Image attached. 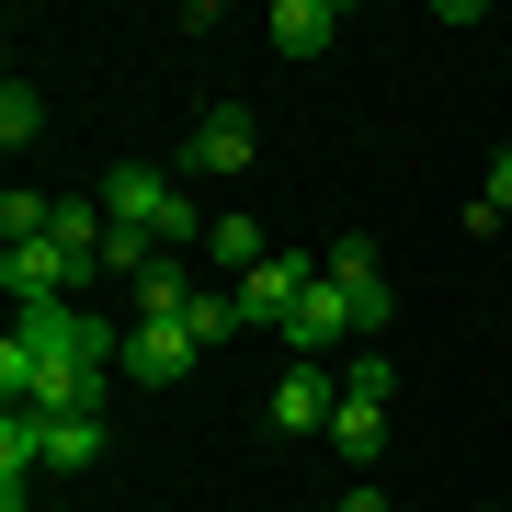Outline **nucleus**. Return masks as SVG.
<instances>
[{
	"instance_id": "2eb2a0df",
	"label": "nucleus",
	"mask_w": 512,
	"mask_h": 512,
	"mask_svg": "<svg viewBox=\"0 0 512 512\" xmlns=\"http://www.w3.org/2000/svg\"><path fill=\"white\" fill-rule=\"evenodd\" d=\"M501 217H512V160H490V183H478V217H467V228H501Z\"/></svg>"
},
{
	"instance_id": "f257e3e1",
	"label": "nucleus",
	"mask_w": 512,
	"mask_h": 512,
	"mask_svg": "<svg viewBox=\"0 0 512 512\" xmlns=\"http://www.w3.org/2000/svg\"><path fill=\"white\" fill-rule=\"evenodd\" d=\"M103 217H114V228H137L148 251H183V239L217 228V217L194 205L183 171H148V160H114V171H103Z\"/></svg>"
},
{
	"instance_id": "ddd939ff",
	"label": "nucleus",
	"mask_w": 512,
	"mask_h": 512,
	"mask_svg": "<svg viewBox=\"0 0 512 512\" xmlns=\"http://www.w3.org/2000/svg\"><path fill=\"white\" fill-rule=\"evenodd\" d=\"M205 251H217L228 274H251V262L274 251V239H262V217H217V228H205Z\"/></svg>"
},
{
	"instance_id": "20e7f679",
	"label": "nucleus",
	"mask_w": 512,
	"mask_h": 512,
	"mask_svg": "<svg viewBox=\"0 0 512 512\" xmlns=\"http://www.w3.org/2000/svg\"><path fill=\"white\" fill-rule=\"evenodd\" d=\"M308 285H319V262H308V251H262V262H251V274H239L228 296H239V319L285 330V319H296V296H308Z\"/></svg>"
},
{
	"instance_id": "39448f33",
	"label": "nucleus",
	"mask_w": 512,
	"mask_h": 512,
	"mask_svg": "<svg viewBox=\"0 0 512 512\" xmlns=\"http://www.w3.org/2000/svg\"><path fill=\"white\" fill-rule=\"evenodd\" d=\"M330 410H342V376H330V365H285V376H274V399H262V421H274L285 444L330 433Z\"/></svg>"
},
{
	"instance_id": "4468645a",
	"label": "nucleus",
	"mask_w": 512,
	"mask_h": 512,
	"mask_svg": "<svg viewBox=\"0 0 512 512\" xmlns=\"http://www.w3.org/2000/svg\"><path fill=\"white\" fill-rule=\"evenodd\" d=\"M183 330H194V342H205V353H217V342H228V330H251V319H239V296H217V285H205Z\"/></svg>"
},
{
	"instance_id": "dca6fc26",
	"label": "nucleus",
	"mask_w": 512,
	"mask_h": 512,
	"mask_svg": "<svg viewBox=\"0 0 512 512\" xmlns=\"http://www.w3.org/2000/svg\"><path fill=\"white\" fill-rule=\"evenodd\" d=\"M330 512H387V490H365V478H353V490H342V501H330Z\"/></svg>"
},
{
	"instance_id": "6e6552de",
	"label": "nucleus",
	"mask_w": 512,
	"mask_h": 512,
	"mask_svg": "<svg viewBox=\"0 0 512 512\" xmlns=\"http://www.w3.org/2000/svg\"><path fill=\"white\" fill-rule=\"evenodd\" d=\"M194 353H205L194 330H171V319H126V376H137V387H183Z\"/></svg>"
},
{
	"instance_id": "f3484780",
	"label": "nucleus",
	"mask_w": 512,
	"mask_h": 512,
	"mask_svg": "<svg viewBox=\"0 0 512 512\" xmlns=\"http://www.w3.org/2000/svg\"><path fill=\"white\" fill-rule=\"evenodd\" d=\"M501 160H512V137H501Z\"/></svg>"
},
{
	"instance_id": "423d86ee",
	"label": "nucleus",
	"mask_w": 512,
	"mask_h": 512,
	"mask_svg": "<svg viewBox=\"0 0 512 512\" xmlns=\"http://www.w3.org/2000/svg\"><path fill=\"white\" fill-rule=\"evenodd\" d=\"M251 160H262V137H251V114H239V103H217V114L183 137V171H194V183H239Z\"/></svg>"
},
{
	"instance_id": "f8f14e48",
	"label": "nucleus",
	"mask_w": 512,
	"mask_h": 512,
	"mask_svg": "<svg viewBox=\"0 0 512 512\" xmlns=\"http://www.w3.org/2000/svg\"><path fill=\"white\" fill-rule=\"evenodd\" d=\"M46 137V103H35V80H0V148H35Z\"/></svg>"
},
{
	"instance_id": "9b49d317",
	"label": "nucleus",
	"mask_w": 512,
	"mask_h": 512,
	"mask_svg": "<svg viewBox=\"0 0 512 512\" xmlns=\"http://www.w3.org/2000/svg\"><path fill=\"white\" fill-rule=\"evenodd\" d=\"M194 296H205V285L183 274V262H160V274L137 285V319H171V330H183V319H194Z\"/></svg>"
},
{
	"instance_id": "9d476101",
	"label": "nucleus",
	"mask_w": 512,
	"mask_h": 512,
	"mask_svg": "<svg viewBox=\"0 0 512 512\" xmlns=\"http://www.w3.org/2000/svg\"><path fill=\"white\" fill-rule=\"evenodd\" d=\"M35 421H46V410H35ZM92 456H103V410H69V421H46V467H69V478H80Z\"/></svg>"
},
{
	"instance_id": "1a4fd4ad",
	"label": "nucleus",
	"mask_w": 512,
	"mask_h": 512,
	"mask_svg": "<svg viewBox=\"0 0 512 512\" xmlns=\"http://www.w3.org/2000/svg\"><path fill=\"white\" fill-rule=\"evenodd\" d=\"M342 46V0H274V57H330Z\"/></svg>"
},
{
	"instance_id": "f03ea898",
	"label": "nucleus",
	"mask_w": 512,
	"mask_h": 512,
	"mask_svg": "<svg viewBox=\"0 0 512 512\" xmlns=\"http://www.w3.org/2000/svg\"><path fill=\"white\" fill-rule=\"evenodd\" d=\"M387 399H399L387 353L342 376V410H330V456H342V467H376V456H387Z\"/></svg>"
},
{
	"instance_id": "0eeeda50",
	"label": "nucleus",
	"mask_w": 512,
	"mask_h": 512,
	"mask_svg": "<svg viewBox=\"0 0 512 512\" xmlns=\"http://www.w3.org/2000/svg\"><path fill=\"white\" fill-rule=\"evenodd\" d=\"M319 274L342 285V308H353V330H387V308H399V296H387V262L365 251V239H342V251H319Z\"/></svg>"
},
{
	"instance_id": "7ed1b4c3",
	"label": "nucleus",
	"mask_w": 512,
	"mask_h": 512,
	"mask_svg": "<svg viewBox=\"0 0 512 512\" xmlns=\"http://www.w3.org/2000/svg\"><path fill=\"white\" fill-rule=\"evenodd\" d=\"M0 285H12V308H69L92 274H80L57 239H0Z\"/></svg>"
}]
</instances>
